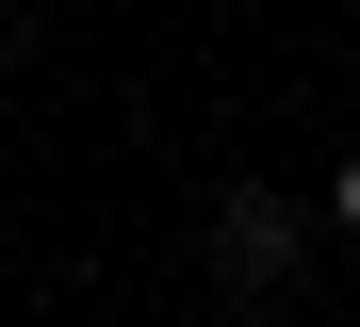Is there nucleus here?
<instances>
[{"instance_id": "f257e3e1", "label": "nucleus", "mask_w": 360, "mask_h": 327, "mask_svg": "<svg viewBox=\"0 0 360 327\" xmlns=\"http://www.w3.org/2000/svg\"><path fill=\"white\" fill-rule=\"evenodd\" d=\"M295 245H311V213H295V196H262V180H229L213 196V278H295Z\"/></svg>"}, {"instance_id": "f03ea898", "label": "nucleus", "mask_w": 360, "mask_h": 327, "mask_svg": "<svg viewBox=\"0 0 360 327\" xmlns=\"http://www.w3.org/2000/svg\"><path fill=\"white\" fill-rule=\"evenodd\" d=\"M328 229H360V164H344V180H328Z\"/></svg>"}]
</instances>
